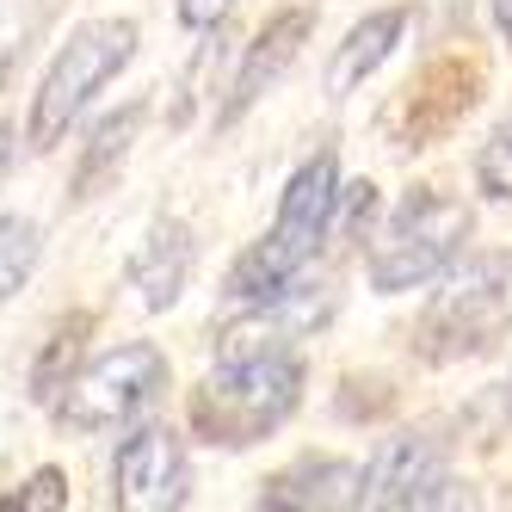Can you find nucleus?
I'll return each instance as SVG.
<instances>
[{
    "label": "nucleus",
    "instance_id": "nucleus-7",
    "mask_svg": "<svg viewBox=\"0 0 512 512\" xmlns=\"http://www.w3.org/2000/svg\"><path fill=\"white\" fill-rule=\"evenodd\" d=\"M451 463L432 438L408 432V438H389V445L364 463V482H358V506H377V512H414V506H445L451 494Z\"/></svg>",
    "mask_w": 512,
    "mask_h": 512
},
{
    "label": "nucleus",
    "instance_id": "nucleus-13",
    "mask_svg": "<svg viewBox=\"0 0 512 512\" xmlns=\"http://www.w3.org/2000/svg\"><path fill=\"white\" fill-rule=\"evenodd\" d=\"M136 130H142V105H124V112H112V118L93 124L87 149L75 161V198H93L99 186H112L118 167H124V155H130V142H136Z\"/></svg>",
    "mask_w": 512,
    "mask_h": 512
},
{
    "label": "nucleus",
    "instance_id": "nucleus-5",
    "mask_svg": "<svg viewBox=\"0 0 512 512\" xmlns=\"http://www.w3.org/2000/svg\"><path fill=\"white\" fill-rule=\"evenodd\" d=\"M167 389V352L149 340H130L118 352L93 358L81 377H68L56 395V426L62 432H112L136 420L149 401Z\"/></svg>",
    "mask_w": 512,
    "mask_h": 512
},
{
    "label": "nucleus",
    "instance_id": "nucleus-18",
    "mask_svg": "<svg viewBox=\"0 0 512 512\" xmlns=\"http://www.w3.org/2000/svg\"><path fill=\"white\" fill-rule=\"evenodd\" d=\"M229 7H235V0H179V25H186V31H216L229 19Z\"/></svg>",
    "mask_w": 512,
    "mask_h": 512
},
{
    "label": "nucleus",
    "instance_id": "nucleus-1",
    "mask_svg": "<svg viewBox=\"0 0 512 512\" xmlns=\"http://www.w3.org/2000/svg\"><path fill=\"white\" fill-rule=\"evenodd\" d=\"M334 210H340V167L334 155H309L284 186L278 223L260 235L229 272V297L235 303H272L303 278V266L321 253V241L334 235Z\"/></svg>",
    "mask_w": 512,
    "mask_h": 512
},
{
    "label": "nucleus",
    "instance_id": "nucleus-4",
    "mask_svg": "<svg viewBox=\"0 0 512 512\" xmlns=\"http://www.w3.org/2000/svg\"><path fill=\"white\" fill-rule=\"evenodd\" d=\"M136 56V19H93L68 38L50 62V75L38 81V99H31V149H56L87 112V99L118 75V68Z\"/></svg>",
    "mask_w": 512,
    "mask_h": 512
},
{
    "label": "nucleus",
    "instance_id": "nucleus-11",
    "mask_svg": "<svg viewBox=\"0 0 512 512\" xmlns=\"http://www.w3.org/2000/svg\"><path fill=\"white\" fill-rule=\"evenodd\" d=\"M192 266H198V247H192V229L186 223H155L142 253L130 260V284L142 290L149 309H173L192 284Z\"/></svg>",
    "mask_w": 512,
    "mask_h": 512
},
{
    "label": "nucleus",
    "instance_id": "nucleus-12",
    "mask_svg": "<svg viewBox=\"0 0 512 512\" xmlns=\"http://www.w3.org/2000/svg\"><path fill=\"white\" fill-rule=\"evenodd\" d=\"M401 31H408V7L364 13V19L346 31V44L334 50V62H327V93H334V99H346L358 81H371L377 68L389 62V50L401 44Z\"/></svg>",
    "mask_w": 512,
    "mask_h": 512
},
{
    "label": "nucleus",
    "instance_id": "nucleus-21",
    "mask_svg": "<svg viewBox=\"0 0 512 512\" xmlns=\"http://www.w3.org/2000/svg\"><path fill=\"white\" fill-rule=\"evenodd\" d=\"M500 408H506V420H512V377H506V389H500Z\"/></svg>",
    "mask_w": 512,
    "mask_h": 512
},
{
    "label": "nucleus",
    "instance_id": "nucleus-6",
    "mask_svg": "<svg viewBox=\"0 0 512 512\" xmlns=\"http://www.w3.org/2000/svg\"><path fill=\"white\" fill-rule=\"evenodd\" d=\"M469 241V210L457 198H438V192H414L389 216V229L371 247V290L395 297V290H414L426 278H438L457 247Z\"/></svg>",
    "mask_w": 512,
    "mask_h": 512
},
{
    "label": "nucleus",
    "instance_id": "nucleus-10",
    "mask_svg": "<svg viewBox=\"0 0 512 512\" xmlns=\"http://www.w3.org/2000/svg\"><path fill=\"white\" fill-rule=\"evenodd\" d=\"M358 482H364L358 463H340V457H303V463H290L284 475H272V482L260 488V506H272V512L358 506Z\"/></svg>",
    "mask_w": 512,
    "mask_h": 512
},
{
    "label": "nucleus",
    "instance_id": "nucleus-16",
    "mask_svg": "<svg viewBox=\"0 0 512 512\" xmlns=\"http://www.w3.org/2000/svg\"><path fill=\"white\" fill-rule=\"evenodd\" d=\"M475 186L488 198H512V124H500L482 142V155H475Z\"/></svg>",
    "mask_w": 512,
    "mask_h": 512
},
{
    "label": "nucleus",
    "instance_id": "nucleus-19",
    "mask_svg": "<svg viewBox=\"0 0 512 512\" xmlns=\"http://www.w3.org/2000/svg\"><path fill=\"white\" fill-rule=\"evenodd\" d=\"M7 173H13V124L0 118V179H7Z\"/></svg>",
    "mask_w": 512,
    "mask_h": 512
},
{
    "label": "nucleus",
    "instance_id": "nucleus-20",
    "mask_svg": "<svg viewBox=\"0 0 512 512\" xmlns=\"http://www.w3.org/2000/svg\"><path fill=\"white\" fill-rule=\"evenodd\" d=\"M494 25L506 31V44H512V0H494Z\"/></svg>",
    "mask_w": 512,
    "mask_h": 512
},
{
    "label": "nucleus",
    "instance_id": "nucleus-17",
    "mask_svg": "<svg viewBox=\"0 0 512 512\" xmlns=\"http://www.w3.org/2000/svg\"><path fill=\"white\" fill-rule=\"evenodd\" d=\"M68 506V475L62 469H38L19 494L0 500V512H62Z\"/></svg>",
    "mask_w": 512,
    "mask_h": 512
},
{
    "label": "nucleus",
    "instance_id": "nucleus-8",
    "mask_svg": "<svg viewBox=\"0 0 512 512\" xmlns=\"http://www.w3.org/2000/svg\"><path fill=\"white\" fill-rule=\"evenodd\" d=\"M186 445L179 432L167 426H142L118 445V463H112V506H130V512H167L186 500Z\"/></svg>",
    "mask_w": 512,
    "mask_h": 512
},
{
    "label": "nucleus",
    "instance_id": "nucleus-15",
    "mask_svg": "<svg viewBox=\"0 0 512 512\" xmlns=\"http://www.w3.org/2000/svg\"><path fill=\"white\" fill-rule=\"evenodd\" d=\"M38 266V223L25 216H0V303H13V290Z\"/></svg>",
    "mask_w": 512,
    "mask_h": 512
},
{
    "label": "nucleus",
    "instance_id": "nucleus-3",
    "mask_svg": "<svg viewBox=\"0 0 512 512\" xmlns=\"http://www.w3.org/2000/svg\"><path fill=\"white\" fill-rule=\"evenodd\" d=\"M512 260L506 253H469L457 272H445V284L432 290V303L414 327V346L432 364H457V358H482L512 321Z\"/></svg>",
    "mask_w": 512,
    "mask_h": 512
},
{
    "label": "nucleus",
    "instance_id": "nucleus-14",
    "mask_svg": "<svg viewBox=\"0 0 512 512\" xmlns=\"http://www.w3.org/2000/svg\"><path fill=\"white\" fill-rule=\"evenodd\" d=\"M87 327H93V315H75L68 327H56L50 346L38 352V364H31V395H38V401H56V395H62V383L75 377L81 346H87Z\"/></svg>",
    "mask_w": 512,
    "mask_h": 512
},
{
    "label": "nucleus",
    "instance_id": "nucleus-9",
    "mask_svg": "<svg viewBox=\"0 0 512 512\" xmlns=\"http://www.w3.org/2000/svg\"><path fill=\"white\" fill-rule=\"evenodd\" d=\"M309 25H315V13H309V7H284V13H272V19H266V31H260V38L247 44V56H241V75H235V87H229L223 124H235L247 105H260V99H266V87H278V81H284V68L303 56Z\"/></svg>",
    "mask_w": 512,
    "mask_h": 512
},
{
    "label": "nucleus",
    "instance_id": "nucleus-2",
    "mask_svg": "<svg viewBox=\"0 0 512 512\" xmlns=\"http://www.w3.org/2000/svg\"><path fill=\"white\" fill-rule=\"evenodd\" d=\"M297 401H303L297 352L216 358V371L192 389V426H198V438H210L223 451H247L297 414Z\"/></svg>",
    "mask_w": 512,
    "mask_h": 512
}]
</instances>
